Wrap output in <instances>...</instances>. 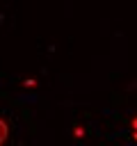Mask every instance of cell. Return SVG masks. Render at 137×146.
<instances>
[{
	"label": "cell",
	"mask_w": 137,
	"mask_h": 146,
	"mask_svg": "<svg viewBox=\"0 0 137 146\" xmlns=\"http://www.w3.org/2000/svg\"><path fill=\"white\" fill-rule=\"evenodd\" d=\"M7 137H9V125H7V121L0 119V146L7 141Z\"/></svg>",
	"instance_id": "obj_1"
},
{
	"label": "cell",
	"mask_w": 137,
	"mask_h": 146,
	"mask_svg": "<svg viewBox=\"0 0 137 146\" xmlns=\"http://www.w3.org/2000/svg\"><path fill=\"white\" fill-rule=\"evenodd\" d=\"M130 128H132V137L137 139V116L132 119V123H130Z\"/></svg>",
	"instance_id": "obj_2"
}]
</instances>
